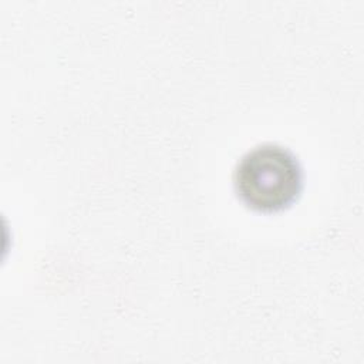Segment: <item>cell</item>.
<instances>
[{
    "instance_id": "obj_1",
    "label": "cell",
    "mask_w": 364,
    "mask_h": 364,
    "mask_svg": "<svg viewBox=\"0 0 364 364\" xmlns=\"http://www.w3.org/2000/svg\"><path fill=\"white\" fill-rule=\"evenodd\" d=\"M233 188L247 208L263 213L279 212L299 198L303 189V169L287 148L262 144L237 161Z\"/></svg>"
}]
</instances>
